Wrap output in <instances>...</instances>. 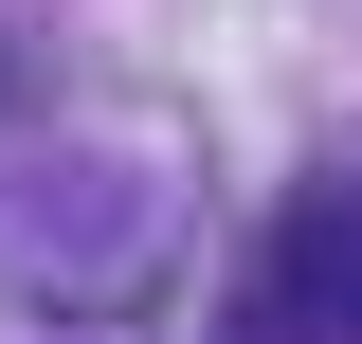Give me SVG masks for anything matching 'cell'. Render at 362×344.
I'll use <instances>...</instances> for the list:
<instances>
[{
    "instance_id": "6da1fadb",
    "label": "cell",
    "mask_w": 362,
    "mask_h": 344,
    "mask_svg": "<svg viewBox=\"0 0 362 344\" xmlns=\"http://www.w3.org/2000/svg\"><path fill=\"white\" fill-rule=\"evenodd\" d=\"M362 326V200L326 181V200L272 217V254L235 272V344H344Z\"/></svg>"
}]
</instances>
